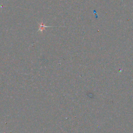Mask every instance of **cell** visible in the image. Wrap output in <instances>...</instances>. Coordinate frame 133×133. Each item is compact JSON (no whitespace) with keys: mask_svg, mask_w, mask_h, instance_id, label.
<instances>
[{"mask_svg":"<svg viewBox=\"0 0 133 133\" xmlns=\"http://www.w3.org/2000/svg\"><path fill=\"white\" fill-rule=\"evenodd\" d=\"M39 29H38V31H41V32H43V31L44 30V29L45 28H47V27H53L51 26H46L44 23H43L42 22L41 23H39Z\"/></svg>","mask_w":133,"mask_h":133,"instance_id":"6da1fadb","label":"cell"}]
</instances>
